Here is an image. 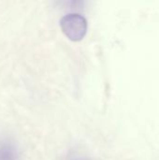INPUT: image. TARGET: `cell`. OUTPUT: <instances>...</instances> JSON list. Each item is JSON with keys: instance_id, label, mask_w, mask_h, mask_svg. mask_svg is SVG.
Listing matches in <instances>:
<instances>
[{"instance_id": "cell-1", "label": "cell", "mask_w": 159, "mask_h": 160, "mask_svg": "<svg viewBox=\"0 0 159 160\" xmlns=\"http://www.w3.org/2000/svg\"><path fill=\"white\" fill-rule=\"evenodd\" d=\"M63 33L72 41H81L87 32L86 19L78 13H69L60 20Z\"/></svg>"}]
</instances>
